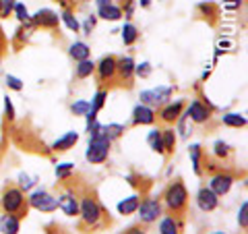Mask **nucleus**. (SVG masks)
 <instances>
[{
  "instance_id": "1",
  "label": "nucleus",
  "mask_w": 248,
  "mask_h": 234,
  "mask_svg": "<svg viewBox=\"0 0 248 234\" xmlns=\"http://www.w3.org/2000/svg\"><path fill=\"white\" fill-rule=\"evenodd\" d=\"M0 205H2L4 214H15V216L27 214V197L19 186H9V189L2 193Z\"/></svg>"
},
{
  "instance_id": "2",
  "label": "nucleus",
  "mask_w": 248,
  "mask_h": 234,
  "mask_svg": "<svg viewBox=\"0 0 248 234\" xmlns=\"http://www.w3.org/2000/svg\"><path fill=\"white\" fill-rule=\"evenodd\" d=\"M164 201H166V207L170 209V212L174 214H182L186 209V203H188V193H186V186L176 181L172 183L166 189V195H164Z\"/></svg>"
},
{
  "instance_id": "3",
  "label": "nucleus",
  "mask_w": 248,
  "mask_h": 234,
  "mask_svg": "<svg viewBox=\"0 0 248 234\" xmlns=\"http://www.w3.org/2000/svg\"><path fill=\"white\" fill-rule=\"evenodd\" d=\"M110 139L106 137V133H99V135L89 137V147L85 158L91 164H104L108 160V153H110Z\"/></svg>"
},
{
  "instance_id": "4",
  "label": "nucleus",
  "mask_w": 248,
  "mask_h": 234,
  "mask_svg": "<svg viewBox=\"0 0 248 234\" xmlns=\"http://www.w3.org/2000/svg\"><path fill=\"white\" fill-rule=\"evenodd\" d=\"M79 214H81L83 224H85V226H91V228H95V226L99 224V220H102V207H99L97 201L91 199V197L81 199V203H79Z\"/></svg>"
},
{
  "instance_id": "5",
  "label": "nucleus",
  "mask_w": 248,
  "mask_h": 234,
  "mask_svg": "<svg viewBox=\"0 0 248 234\" xmlns=\"http://www.w3.org/2000/svg\"><path fill=\"white\" fill-rule=\"evenodd\" d=\"M27 203L37 209V212H54V209L58 207V199L52 197V195L48 191H33L31 193V197L27 199Z\"/></svg>"
},
{
  "instance_id": "6",
  "label": "nucleus",
  "mask_w": 248,
  "mask_h": 234,
  "mask_svg": "<svg viewBox=\"0 0 248 234\" xmlns=\"http://www.w3.org/2000/svg\"><path fill=\"white\" fill-rule=\"evenodd\" d=\"M170 93H172V89H170V87L145 89V91H141L139 100H141V104H145V106H157V104L168 102V100H170Z\"/></svg>"
},
{
  "instance_id": "7",
  "label": "nucleus",
  "mask_w": 248,
  "mask_h": 234,
  "mask_svg": "<svg viewBox=\"0 0 248 234\" xmlns=\"http://www.w3.org/2000/svg\"><path fill=\"white\" fill-rule=\"evenodd\" d=\"M29 21L33 23L35 27H42V29H56L58 23H60V17H58V15L54 13V11L42 9V11H37Z\"/></svg>"
},
{
  "instance_id": "8",
  "label": "nucleus",
  "mask_w": 248,
  "mask_h": 234,
  "mask_svg": "<svg viewBox=\"0 0 248 234\" xmlns=\"http://www.w3.org/2000/svg\"><path fill=\"white\" fill-rule=\"evenodd\" d=\"M137 212L141 214V220H143V222L151 224V222H155V220H157V217L161 216V205H159L157 199H145L143 203H139Z\"/></svg>"
},
{
  "instance_id": "9",
  "label": "nucleus",
  "mask_w": 248,
  "mask_h": 234,
  "mask_svg": "<svg viewBox=\"0 0 248 234\" xmlns=\"http://www.w3.org/2000/svg\"><path fill=\"white\" fill-rule=\"evenodd\" d=\"M197 205L201 207V212H213V209L219 205V197L209 189V186H203L197 193Z\"/></svg>"
},
{
  "instance_id": "10",
  "label": "nucleus",
  "mask_w": 248,
  "mask_h": 234,
  "mask_svg": "<svg viewBox=\"0 0 248 234\" xmlns=\"http://www.w3.org/2000/svg\"><path fill=\"white\" fill-rule=\"evenodd\" d=\"M95 71L99 81H112L116 79V58L114 56H106L99 60V65H95Z\"/></svg>"
},
{
  "instance_id": "11",
  "label": "nucleus",
  "mask_w": 248,
  "mask_h": 234,
  "mask_svg": "<svg viewBox=\"0 0 248 234\" xmlns=\"http://www.w3.org/2000/svg\"><path fill=\"white\" fill-rule=\"evenodd\" d=\"M188 118L192 120V122H197V124H203V122H207L209 120V116H211V110L207 108V104H203V102H199V100H195L190 106H188Z\"/></svg>"
},
{
  "instance_id": "12",
  "label": "nucleus",
  "mask_w": 248,
  "mask_h": 234,
  "mask_svg": "<svg viewBox=\"0 0 248 234\" xmlns=\"http://www.w3.org/2000/svg\"><path fill=\"white\" fill-rule=\"evenodd\" d=\"M232 183H234V178L230 174H215L211 178V183H209V189H211L217 197H221V195H226L230 189H232Z\"/></svg>"
},
{
  "instance_id": "13",
  "label": "nucleus",
  "mask_w": 248,
  "mask_h": 234,
  "mask_svg": "<svg viewBox=\"0 0 248 234\" xmlns=\"http://www.w3.org/2000/svg\"><path fill=\"white\" fill-rule=\"evenodd\" d=\"M58 207H60L66 216L75 217L77 214H79V199H77L75 193H62L60 197H58Z\"/></svg>"
},
{
  "instance_id": "14",
  "label": "nucleus",
  "mask_w": 248,
  "mask_h": 234,
  "mask_svg": "<svg viewBox=\"0 0 248 234\" xmlns=\"http://www.w3.org/2000/svg\"><path fill=\"white\" fill-rule=\"evenodd\" d=\"M135 60L126 56V58H120L116 60V77H118L120 81H130V77L135 73Z\"/></svg>"
},
{
  "instance_id": "15",
  "label": "nucleus",
  "mask_w": 248,
  "mask_h": 234,
  "mask_svg": "<svg viewBox=\"0 0 248 234\" xmlns=\"http://www.w3.org/2000/svg\"><path fill=\"white\" fill-rule=\"evenodd\" d=\"M182 110H184V102H182V100H178V102H174V104H168L164 110H161L159 116H161V120H164V122L172 124V122H176L178 118H180Z\"/></svg>"
},
{
  "instance_id": "16",
  "label": "nucleus",
  "mask_w": 248,
  "mask_h": 234,
  "mask_svg": "<svg viewBox=\"0 0 248 234\" xmlns=\"http://www.w3.org/2000/svg\"><path fill=\"white\" fill-rule=\"evenodd\" d=\"M133 122L135 124H153L155 122V112L151 110L149 106L139 104L133 112Z\"/></svg>"
},
{
  "instance_id": "17",
  "label": "nucleus",
  "mask_w": 248,
  "mask_h": 234,
  "mask_svg": "<svg viewBox=\"0 0 248 234\" xmlns=\"http://www.w3.org/2000/svg\"><path fill=\"white\" fill-rule=\"evenodd\" d=\"M21 228V222H19V216L15 214H4L0 217V232L2 234H17Z\"/></svg>"
},
{
  "instance_id": "18",
  "label": "nucleus",
  "mask_w": 248,
  "mask_h": 234,
  "mask_svg": "<svg viewBox=\"0 0 248 234\" xmlns=\"http://www.w3.org/2000/svg\"><path fill=\"white\" fill-rule=\"evenodd\" d=\"M77 141H79V135H77L75 131H71V133H66L62 139H58V141L52 145V150L54 151H68Z\"/></svg>"
},
{
  "instance_id": "19",
  "label": "nucleus",
  "mask_w": 248,
  "mask_h": 234,
  "mask_svg": "<svg viewBox=\"0 0 248 234\" xmlns=\"http://www.w3.org/2000/svg\"><path fill=\"white\" fill-rule=\"evenodd\" d=\"M68 54H71V58H75L77 62H81V60H87V58H89L91 50H89V46H87V44L75 42V44L71 46V50H68Z\"/></svg>"
},
{
  "instance_id": "20",
  "label": "nucleus",
  "mask_w": 248,
  "mask_h": 234,
  "mask_svg": "<svg viewBox=\"0 0 248 234\" xmlns=\"http://www.w3.org/2000/svg\"><path fill=\"white\" fill-rule=\"evenodd\" d=\"M97 15L106 21H118L122 17V9L116 4H108V6H102V9H97Z\"/></svg>"
},
{
  "instance_id": "21",
  "label": "nucleus",
  "mask_w": 248,
  "mask_h": 234,
  "mask_svg": "<svg viewBox=\"0 0 248 234\" xmlns=\"http://www.w3.org/2000/svg\"><path fill=\"white\" fill-rule=\"evenodd\" d=\"M161 143H164V153L170 155L176 147V135H174V129H168V131H161Z\"/></svg>"
},
{
  "instance_id": "22",
  "label": "nucleus",
  "mask_w": 248,
  "mask_h": 234,
  "mask_svg": "<svg viewBox=\"0 0 248 234\" xmlns=\"http://www.w3.org/2000/svg\"><path fill=\"white\" fill-rule=\"evenodd\" d=\"M137 40H139V29L133 25V23H126V25L122 27V42L126 46H133Z\"/></svg>"
},
{
  "instance_id": "23",
  "label": "nucleus",
  "mask_w": 248,
  "mask_h": 234,
  "mask_svg": "<svg viewBox=\"0 0 248 234\" xmlns=\"http://www.w3.org/2000/svg\"><path fill=\"white\" fill-rule=\"evenodd\" d=\"M137 207H139V197H128V199H124L118 203V212L122 216H130V214H135L137 212Z\"/></svg>"
},
{
  "instance_id": "24",
  "label": "nucleus",
  "mask_w": 248,
  "mask_h": 234,
  "mask_svg": "<svg viewBox=\"0 0 248 234\" xmlns=\"http://www.w3.org/2000/svg\"><path fill=\"white\" fill-rule=\"evenodd\" d=\"M93 71H95V65L87 58V60H81L79 65H77V79H87V77L93 75Z\"/></svg>"
},
{
  "instance_id": "25",
  "label": "nucleus",
  "mask_w": 248,
  "mask_h": 234,
  "mask_svg": "<svg viewBox=\"0 0 248 234\" xmlns=\"http://www.w3.org/2000/svg\"><path fill=\"white\" fill-rule=\"evenodd\" d=\"M147 141H149L151 150L155 153H161L164 155V143H161V131H151L149 137H147Z\"/></svg>"
},
{
  "instance_id": "26",
  "label": "nucleus",
  "mask_w": 248,
  "mask_h": 234,
  "mask_svg": "<svg viewBox=\"0 0 248 234\" xmlns=\"http://www.w3.org/2000/svg\"><path fill=\"white\" fill-rule=\"evenodd\" d=\"M221 120H223V124H226V127H234V129L246 127V118H244L242 114H226Z\"/></svg>"
},
{
  "instance_id": "27",
  "label": "nucleus",
  "mask_w": 248,
  "mask_h": 234,
  "mask_svg": "<svg viewBox=\"0 0 248 234\" xmlns=\"http://www.w3.org/2000/svg\"><path fill=\"white\" fill-rule=\"evenodd\" d=\"M159 234H178V222L172 216H168L159 224Z\"/></svg>"
},
{
  "instance_id": "28",
  "label": "nucleus",
  "mask_w": 248,
  "mask_h": 234,
  "mask_svg": "<svg viewBox=\"0 0 248 234\" xmlns=\"http://www.w3.org/2000/svg\"><path fill=\"white\" fill-rule=\"evenodd\" d=\"M60 19L64 21V25L71 29V31H79L81 29V25H79V21H77V17H75V13L71 11V9H64V13L60 15Z\"/></svg>"
},
{
  "instance_id": "29",
  "label": "nucleus",
  "mask_w": 248,
  "mask_h": 234,
  "mask_svg": "<svg viewBox=\"0 0 248 234\" xmlns=\"http://www.w3.org/2000/svg\"><path fill=\"white\" fill-rule=\"evenodd\" d=\"M106 98H108V91H104V89H99L97 93H95V98H93V102H91V112H99L104 108V104H106Z\"/></svg>"
},
{
  "instance_id": "30",
  "label": "nucleus",
  "mask_w": 248,
  "mask_h": 234,
  "mask_svg": "<svg viewBox=\"0 0 248 234\" xmlns=\"http://www.w3.org/2000/svg\"><path fill=\"white\" fill-rule=\"evenodd\" d=\"M124 131H126V129H124L122 124H108V127H104V133H106V137L110 139V141H112V139H118Z\"/></svg>"
},
{
  "instance_id": "31",
  "label": "nucleus",
  "mask_w": 248,
  "mask_h": 234,
  "mask_svg": "<svg viewBox=\"0 0 248 234\" xmlns=\"http://www.w3.org/2000/svg\"><path fill=\"white\" fill-rule=\"evenodd\" d=\"M71 110H73V114H77V116H85L89 110H91V102H85V100H79V102H75L73 106H71Z\"/></svg>"
},
{
  "instance_id": "32",
  "label": "nucleus",
  "mask_w": 248,
  "mask_h": 234,
  "mask_svg": "<svg viewBox=\"0 0 248 234\" xmlns=\"http://www.w3.org/2000/svg\"><path fill=\"white\" fill-rule=\"evenodd\" d=\"M190 160H192V168H195V172L201 174V147L199 145L190 147Z\"/></svg>"
},
{
  "instance_id": "33",
  "label": "nucleus",
  "mask_w": 248,
  "mask_h": 234,
  "mask_svg": "<svg viewBox=\"0 0 248 234\" xmlns=\"http://www.w3.org/2000/svg\"><path fill=\"white\" fill-rule=\"evenodd\" d=\"M71 174H73V164H60V166H56V176L60 181H64Z\"/></svg>"
},
{
  "instance_id": "34",
  "label": "nucleus",
  "mask_w": 248,
  "mask_h": 234,
  "mask_svg": "<svg viewBox=\"0 0 248 234\" xmlns=\"http://www.w3.org/2000/svg\"><path fill=\"white\" fill-rule=\"evenodd\" d=\"M15 15H17V19L21 21V23H27L31 17H29V13H27V9H25V4H21V2H17L15 4Z\"/></svg>"
},
{
  "instance_id": "35",
  "label": "nucleus",
  "mask_w": 248,
  "mask_h": 234,
  "mask_svg": "<svg viewBox=\"0 0 248 234\" xmlns=\"http://www.w3.org/2000/svg\"><path fill=\"white\" fill-rule=\"evenodd\" d=\"M15 4H17V0H2V6H0V17L6 19L9 15L13 13L15 9Z\"/></svg>"
},
{
  "instance_id": "36",
  "label": "nucleus",
  "mask_w": 248,
  "mask_h": 234,
  "mask_svg": "<svg viewBox=\"0 0 248 234\" xmlns=\"http://www.w3.org/2000/svg\"><path fill=\"white\" fill-rule=\"evenodd\" d=\"M238 222H240V226L246 230L248 228V203L244 201L242 203V207H240V212H238Z\"/></svg>"
},
{
  "instance_id": "37",
  "label": "nucleus",
  "mask_w": 248,
  "mask_h": 234,
  "mask_svg": "<svg viewBox=\"0 0 248 234\" xmlns=\"http://www.w3.org/2000/svg\"><path fill=\"white\" fill-rule=\"evenodd\" d=\"M33 184H35V178H33V176H27V174H21V176H19V189H21V191H23V189L27 191V189H31Z\"/></svg>"
},
{
  "instance_id": "38",
  "label": "nucleus",
  "mask_w": 248,
  "mask_h": 234,
  "mask_svg": "<svg viewBox=\"0 0 248 234\" xmlns=\"http://www.w3.org/2000/svg\"><path fill=\"white\" fill-rule=\"evenodd\" d=\"M6 85H9L11 89H15V91H21L23 89V81L17 79V77H13V75H6Z\"/></svg>"
},
{
  "instance_id": "39",
  "label": "nucleus",
  "mask_w": 248,
  "mask_h": 234,
  "mask_svg": "<svg viewBox=\"0 0 248 234\" xmlns=\"http://www.w3.org/2000/svg\"><path fill=\"white\" fill-rule=\"evenodd\" d=\"M215 155H219V158H226V155H230V147L223 143V141H217L215 143Z\"/></svg>"
},
{
  "instance_id": "40",
  "label": "nucleus",
  "mask_w": 248,
  "mask_h": 234,
  "mask_svg": "<svg viewBox=\"0 0 248 234\" xmlns=\"http://www.w3.org/2000/svg\"><path fill=\"white\" fill-rule=\"evenodd\" d=\"M135 73H137L139 77H149V73H151V65H149V62H143V65L135 67Z\"/></svg>"
},
{
  "instance_id": "41",
  "label": "nucleus",
  "mask_w": 248,
  "mask_h": 234,
  "mask_svg": "<svg viewBox=\"0 0 248 234\" xmlns=\"http://www.w3.org/2000/svg\"><path fill=\"white\" fill-rule=\"evenodd\" d=\"M4 110H6V114H9V118H15V110H13V104H11L9 96L4 98Z\"/></svg>"
},
{
  "instance_id": "42",
  "label": "nucleus",
  "mask_w": 248,
  "mask_h": 234,
  "mask_svg": "<svg viewBox=\"0 0 248 234\" xmlns=\"http://www.w3.org/2000/svg\"><path fill=\"white\" fill-rule=\"evenodd\" d=\"M93 27H95V19H93V17H89L87 21H85V33H87V35H91V29Z\"/></svg>"
},
{
  "instance_id": "43",
  "label": "nucleus",
  "mask_w": 248,
  "mask_h": 234,
  "mask_svg": "<svg viewBox=\"0 0 248 234\" xmlns=\"http://www.w3.org/2000/svg\"><path fill=\"white\" fill-rule=\"evenodd\" d=\"M223 4H226L228 9H238V6L242 4V0H223Z\"/></svg>"
},
{
  "instance_id": "44",
  "label": "nucleus",
  "mask_w": 248,
  "mask_h": 234,
  "mask_svg": "<svg viewBox=\"0 0 248 234\" xmlns=\"http://www.w3.org/2000/svg\"><path fill=\"white\" fill-rule=\"evenodd\" d=\"M219 48H234V42H230V40H219Z\"/></svg>"
},
{
  "instance_id": "45",
  "label": "nucleus",
  "mask_w": 248,
  "mask_h": 234,
  "mask_svg": "<svg viewBox=\"0 0 248 234\" xmlns=\"http://www.w3.org/2000/svg\"><path fill=\"white\" fill-rule=\"evenodd\" d=\"M95 2H97V9H102V6L112 4V0H95Z\"/></svg>"
},
{
  "instance_id": "46",
  "label": "nucleus",
  "mask_w": 248,
  "mask_h": 234,
  "mask_svg": "<svg viewBox=\"0 0 248 234\" xmlns=\"http://www.w3.org/2000/svg\"><path fill=\"white\" fill-rule=\"evenodd\" d=\"M54 2H58V4L64 6V9H68V0H54Z\"/></svg>"
},
{
  "instance_id": "47",
  "label": "nucleus",
  "mask_w": 248,
  "mask_h": 234,
  "mask_svg": "<svg viewBox=\"0 0 248 234\" xmlns=\"http://www.w3.org/2000/svg\"><path fill=\"white\" fill-rule=\"evenodd\" d=\"M128 234H145V232H141L139 228H133V230H128Z\"/></svg>"
},
{
  "instance_id": "48",
  "label": "nucleus",
  "mask_w": 248,
  "mask_h": 234,
  "mask_svg": "<svg viewBox=\"0 0 248 234\" xmlns=\"http://www.w3.org/2000/svg\"><path fill=\"white\" fill-rule=\"evenodd\" d=\"M151 0H141V6H149Z\"/></svg>"
},
{
  "instance_id": "49",
  "label": "nucleus",
  "mask_w": 248,
  "mask_h": 234,
  "mask_svg": "<svg viewBox=\"0 0 248 234\" xmlns=\"http://www.w3.org/2000/svg\"><path fill=\"white\" fill-rule=\"evenodd\" d=\"M211 234H226V232H211Z\"/></svg>"
},
{
  "instance_id": "50",
  "label": "nucleus",
  "mask_w": 248,
  "mask_h": 234,
  "mask_svg": "<svg viewBox=\"0 0 248 234\" xmlns=\"http://www.w3.org/2000/svg\"><path fill=\"white\" fill-rule=\"evenodd\" d=\"M81 2H89V0H81Z\"/></svg>"
},
{
  "instance_id": "51",
  "label": "nucleus",
  "mask_w": 248,
  "mask_h": 234,
  "mask_svg": "<svg viewBox=\"0 0 248 234\" xmlns=\"http://www.w3.org/2000/svg\"><path fill=\"white\" fill-rule=\"evenodd\" d=\"M0 6H2V0H0Z\"/></svg>"
}]
</instances>
